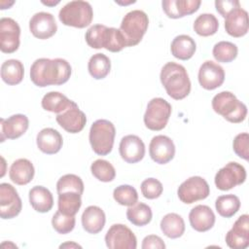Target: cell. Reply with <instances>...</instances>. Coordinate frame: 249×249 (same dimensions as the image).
<instances>
[{"instance_id": "cell-11", "label": "cell", "mask_w": 249, "mask_h": 249, "mask_svg": "<svg viewBox=\"0 0 249 249\" xmlns=\"http://www.w3.org/2000/svg\"><path fill=\"white\" fill-rule=\"evenodd\" d=\"M22 208L21 199L11 184H0V216L2 219L17 217Z\"/></svg>"}, {"instance_id": "cell-16", "label": "cell", "mask_w": 249, "mask_h": 249, "mask_svg": "<svg viewBox=\"0 0 249 249\" xmlns=\"http://www.w3.org/2000/svg\"><path fill=\"white\" fill-rule=\"evenodd\" d=\"M151 159L159 163L165 164L175 156V145L171 138L165 135H156L152 138L149 145Z\"/></svg>"}, {"instance_id": "cell-30", "label": "cell", "mask_w": 249, "mask_h": 249, "mask_svg": "<svg viewBox=\"0 0 249 249\" xmlns=\"http://www.w3.org/2000/svg\"><path fill=\"white\" fill-rule=\"evenodd\" d=\"M160 226L163 234L169 238L181 237L185 232V222L183 218L176 213L164 215Z\"/></svg>"}, {"instance_id": "cell-48", "label": "cell", "mask_w": 249, "mask_h": 249, "mask_svg": "<svg viewBox=\"0 0 249 249\" xmlns=\"http://www.w3.org/2000/svg\"><path fill=\"white\" fill-rule=\"evenodd\" d=\"M42 3L43 4H45V5H47V6H53V5H56V4H58L59 3V1H55V2H45V1H42Z\"/></svg>"}, {"instance_id": "cell-32", "label": "cell", "mask_w": 249, "mask_h": 249, "mask_svg": "<svg viewBox=\"0 0 249 249\" xmlns=\"http://www.w3.org/2000/svg\"><path fill=\"white\" fill-rule=\"evenodd\" d=\"M88 69L92 78L96 80L104 79L111 69L110 58L104 53H97L90 56L88 63Z\"/></svg>"}, {"instance_id": "cell-31", "label": "cell", "mask_w": 249, "mask_h": 249, "mask_svg": "<svg viewBox=\"0 0 249 249\" xmlns=\"http://www.w3.org/2000/svg\"><path fill=\"white\" fill-rule=\"evenodd\" d=\"M153 217L152 209L149 205L143 202H136L132 206H128L126 210L127 220L137 227L148 225Z\"/></svg>"}, {"instance_id": "cell-3", "label": "cell", "mask_w": 249, "mask_h": 249, "mask_svg": "<svg viewBox=\"0 0 249 249\" xmlns=\"http://www.w3.org/2000/svg\"><path fill=\"white\" fill-rule=\"evenodd\" d=\"M211 104L214 112L232 124L243 122L247 116L246 105L231 91L219 92L213 97Z\"/></svg>"}, {"instance_id": "cell-42", "label": "cell", "mask_w": 249, "mask_h": 249, "mask_svg": "<svg viewBox=\"0 0 249 249\" xmlns=\"http://www.w3.org/2000/svg\"><path fill=\"white\" fill-rule=\"evenodd\" d=\"M104 24H94L91 25L86 32L85 38L87 44L92 49H102L103 48V37L106 29Z\"/></svg>"}, {"instance_id": "cell-28", "label": "cell", "mask_w": 249, "mask_h": 249, "mask_svg": "<svg viewBox=\"0 0 249 249\" xmlns=\"http://www.w3.org/2000/svg\"><path fill=\"white\" fill-rule=\"evenodd\" d=\"M76 102L70 100L67 96L64 94L58 92V91H50L46 93L41 101V105L44 110L60 114L67 108L75 105Z\"/></svg>"}, {"instance_id": "cell-40", "label": "cell", "mask_w": 249, "mask_h": 249, "mask_svg": "<svg viewBox=\"0 0 249 249\" xmlns=\"http://www.w3.org/2000/svg\"><path fill=\"white\" fill-rule=\"evenodd\" d=\"M114 199L121 205L132 206L138 201V194L130 185H121L113 192Z\"/></svg>"}, {"instance_id": "cell-15", "label": "cell", "mask_w": 249, "mask_h": 249, "mask_svg": "<svg viewBox=\"0 0 249 249\" xmlns=\"http://www.w3.org/2000/svg\"><path fill=\"white\" fill-rule=\"evenodd\" d=\"M29 30L38 39L46 40L53 36L57 30V25L51 13L39 12L32 16L29 20Z\"/></svg>"}, {"instance_id": "cell-37", "label": "cell", "mask_w": 249, "mask_h": 249, "mask_svg": "<svg viewBox=\"0 0 249 249\" xmlns=\"http://www.w3.org/2000/svg\"><path fill=\"white\" fill-rule=\"evenodd\" d=\"M238 49L235 44L229 41H220L214 45L212 53L218 62L229 63L237 56Z\"/></svg>"}, {"instance_id": "cell-2", "label": "cell", "mask_w": 249, "mask_h": 249, "mask_svg": "<svg viewBox=\"0 0 249 249\" xmlns=\"http://www.w3.org/2000/svg\"><path fill=\"white\" fill-rule=\"evenodd\" d=\"M160 83L166 93L175 100L187 97L191 91V81L186 68L176 62L165 63L160 74Z\"/></svg>"}, {"instance_id": "cell-46", "label": "cell", "mask_w": 249, "mask_h": 249, "mask_svg": "<svg viewBox=\"0 0 249 249\" xmlns=\"http://www.w3.org/2000/svg\"><path fill=\"white\" fill-rule=\"evenodd\" d=\"M141 247L142 249H164L165 244L159 235L150 234L144 237Z\"/></svg>"}, {"instance_id": "cell-8", "label": "cell", "mask_w": 249, "mask_h": 249, "mask_svg": "<svg viewBox=\"0 0 249 249\" xmlns=\"http://www.w3.org/2000/svg\"><path fill=\"white\" fill-rule=\"evenodd\" d=\"M177 195L182 202L191 204L205 199L210 195V188L204 178L200 176H192L179 186Z\"/></svg>"}, {"instance_id": "cell-27", "label": "cell", "mask_w": 249, "mask_h": 249, "mask_svg": "<svg viewBox=\"0 0 249 249\" xmlns=\"http://www.w3.org/2000/svg\"><path fill=\"white\" fill-rule=\"evenodd\" d=\"M196 50V44L195 40L186 34L176 36L170 46L171 53L174 57L181 60H188L193 57Z\"/></svg>"}, {"instance_id": "cell-25", "label": "cell", "mask_w": 249, "mask_h": 249, "mask_svg": "<svg viewBox=\"0 0 249 249\" xmlns=\"http://www.w3.org/2000/svg\"><path fill=\"white\" fill-rule=\"evenodd\" d=\"M35 169L32 162L27 159L16 160L10 167L9 176L12 182L17 185H26L32 181Z\"/></svg>"}, {"instance_id": "cell-18", "label": "cell", "mask_w": 249, "mask_h": 249, "mask_svg": "<svg viewBox=\"0 0 249 249\" xmlns=\"http://www.w3.org/2000/svg\"><path fill=\"white\" fill-rule=\"evenodd\" d=\"M57 124L69 133H78L82 131L87 123L86 114L81 111L77 103L55 117Z\"/></svg>"}, {"instance_id": "cell-17", "label": "cell", "mask_w": 249, "mask_h": 249, "mask_svg": "<svg viewBox=\"0 0 249 249\" xmlns=\"http://www.w3.org/2000/svg\"><path fill=\"white\" fill-rule=\"evenodd\" d=\"M119 152L124 161L127 163H136L145 156V144L139 136L128 134L122 138Z\"/></svg>"}, {"instance_id": "cell-43", "label": "cell", "mask_w": 249, "mask_h": 249, "mask_svg": "<svg viewBox=\"0 0 249 249\" xmlns=\"http://www.w3.org/2000/svg\"><path fill=\"white\" fill-rule=\"evenodd\" d=\"M141 193L148 199H155L160 196L163 191L162 184L156 178H147L141 183Z\"/></svg>"}, {"instance_id": "cell-36", "label": "cell", "mask_w": 249, "mask_h": 249, "mask_svg": "<svg viewBox=\"0 0 249 249\" xmlns=\"http://www.w3.org/2000/svg\"><path fill=\"white\" fill-rule=\"evenodd\" d=\"M126 47V41L120 29L106 27L103 37V48L112 53L121 52Z\"/></svg>"}, {"instance_id": "cell-9", "label": "cell", "mask_w": 249, "mask_h": 249, "mask_svg": "<svg viewBox=\"0 0 249 249\" xmlns=\"http://www.w3.org/2000/svg\"><path fill=\"white\" fill-rule=\"evenodd\" d=\"M246 170L243 165L236 161H230L216 173L214 182L221 191H229L246 180Z\"/></svg>"}, {"instance_id": "cell-45", "label": "cell", "mask_w": 249, "mask_h": 249, "mask_svg": "<svg viewBox=\"0 0 249 249\" xmlns=\"http://www.w3.org/2000/svg\"><path fill=\"white\" fill-rule=\"evenodd\" d=\"M215 7L217 12L223 17L226 18L227 15L235 8L240 7V3L237 0H216Z\"/></svg>"}, {"instance_id": "cell-7", "label": "cell", "mask_w": 249, "mask_h": 249, "mask_svg": "<svg viewBox=\"0 0 249 249\" xmlns=\"http://www.w3.org/2000/svg\"><path fill=\"white\" fill-rule=\"evenodd\" d=\"M172 112L171 105L161 97H155L148 102L146 112L143 117L147 128L154 131L163 129Z\"/></svg>"}, {"instance_id": "cell-38", "label": "cell", "mask_w": 249, "mask_h": 249, "mask_svg": "<svg viewBox=\"0 0 249 249\" xmlns=\"http://www.w3.org/2000/svg\"><path fill=\"white\" fill-rule=\"evenodd\" d=\"M91 174L101 182H111L116 177L115 167L106 160L98 159L90 165Z\"/></svg>"}, {"instance_id": "cell-12", "label": "cell", "mask_w": 249, "mask_h": 249, "mask_svg": "<svg viewBox=\"0 0 249 249\" xmlns=\"http://www.w3.org/2000/svg\"><path fill=\"white\" fill-rule=\"evenodd\" d=\"M20 27L11 18L0 19V50L5 53H13L19 47Z\"/></svg>"}, {"instance_id": "cell-35", "label": "cell", "mask_w": 249, "mask_h": 249, "mask_svg": "<svg viewBox=\"0 0 249 249\" xmlns=\"http://www.w3.org/2000/svg\"><path fill=\"white\" fill-rule=\"evenodd\" d=\"M219 28L218 18L213 14H201L194 21V30L199 36L214 35Z\"/></svg>"}, {"instance_id": "cell-33", "label": "cell", "mask_w": 249, "mask_h": 249, "mask_svg": "<svg viewBox=\"0 0 249 249\" xmlns=\"http://www.w3.org/2000/svg\"><path fill=\"white\" fill-rule=\"evenodd\" d=\"M82 195L77 192H64L58 194V210L66 215L75 216L82 205Z\"/></svg>"}, {"instance_id": "cell-1", "label": "cell", "mask_w": 249, "mask_h": 249, "mask_svg": "<svg viewBox=\"0 0 249 249\" xmlns=\"http://www.w3.org/2000/svg\"><path fill=\"white\" fill-rule=\"evenodd\" d=\"M72 68L63 58H38L30 67V79L40 88L59 86L66 83L71 76Z\"/></svg>"}, {"instance_id": "cell-13", "label": "cell", "mask_w": 249, "mask_h": 249, "mask_svg": "<svg viewBox=\"0 0 249 249\" xmlns=\"http://www.w3.org/2000/svg\"><path fill=\"white\" fill-rule=\"evenodd\" d=\"M225 81V71L221 65L212 61H204L198 70L199 85L207 89L212 90L223 85Z\"/></svg>"}, {"instance_id": "cell-34", "label": "cell", "mask_w": 249, "mask_h": 249, "mask_svg": "<svg viewBox=\"0 0 249 249\" xmlns=\"http://www.w3.org/2000/svg\"><path fill=\"white\" fill-rule=\"evenodd\" d=\"M215 208L218 214L224 218H231L240 208V199L232 194L220 196L215 201Z\"/></svg>"}, {"instance_id": "cell-19", "label": "cell", "mask_w": 249, "mask_h": 249, "mask_svg": "<svg viewBox=\"0 0 249 249\" xmlns=\"http://www.w3.org/2000/svg\"><path fill=\"white\" fill-rule=\"evenodd\" d=\"M1 141L7 139H17L23 135L28 126V118L23 114H16L7 119L1 118Z\"/></svg>"}, {"instance_id": "cell-41", "label": "cell", "mask_w": 249, "mask_h": 249, "mask_svg": "<svg viewBox=\"0 0 249 249\" xmlns=\"http://www.w3.org/2000/svg\"><path fill=\"white\" fill-rule=\"evenodd\" d=\"M75 224H76L75 216L63 214L59 210H57L52 218L53 228L54 229L55 231L61 234H66L72 231L73 229L75 228Z\"/></svg>"}, {"instance_id": "cell-29", "label": "cell", "mask_w": 249, "mask_h": 249, "mask_svg": "<svg viewBox=\"0 0 249 249\" xmlns=\"http://www.w3.org/2000/svg\"><path fill=\"white\" fill-rule=\"evenodd\" d=\"M24 75V67L18 59H8L1 65V78L9 86L19 84Z\"/></svg>"}, {"instance_id": "cell-6", "label": "cell", "mask_w": 249, "mask_h": 249, "mask_svg": "<svg viewBox=\"0 0 249 249\" xmlns=\"http://www.w3.org/2000/svg\"><path fill=\"white\" fill-rule=\"evenodd\" d=\"M149 25V18L145 12L132 10L128 12L121 22L120 30L123 33L126 47H133L139 44L145 35Z\"/></svg>"}, {"instance_id": "cell-5", "label": "cell", "mask_w": 249, "mask_h": 249, "mask_svg": "<svg viewBox=\"0 0 249 249\" xmlns=\"http://www.w3.org/2000/svg\"><path fill=\"white\" fill-rule=\"evenodd\" d=\"M93 18L91 5L83 0H74L65 4L58 13L59 20L67 26L85 28L89 26Z\"/></svg>"}, {"instance_id": "cell-44", "label": "cell", "mask_w": 249, "mask_h": 249, "mask_svg": "<svg viewBox=\"0 0 249 249\" xmlns=\"http://www.w3.org/2000/svg\"><path fill=\"white\" fill-rule=\"evenodd\" d=\"M234 153L241 159L248 160L249 159V134L242 132L237 134L232 142Z\"/></svg>"}, {"instance_id": "cell-24", "label": "cell", "mask_w": 249, "mask_h": 249, "mask_svg": "<svg viewBox=\"0 0 249 249\" xmlns=\"http://www.w3.org/2000/svg\"><path fill=\"white\" fill-rule=\"evenodd\" d=\"M105 213L98 206H88L82 214V226L89 233L96 234L100 232L105 226Z\"/></svg>"}, {"instance_id": "cell-39", "label": "cell", "mask_w": 249, "mask_h": 249, "mask_svg": "<svg viewBox=\"0 0 249 249\" xmlns=\"http://www.w3.org/2000/svg\"><path fill=\"white\" fill-rule=\"evenodd\" d=\"M84 188L83 180L75 174H65L61 176L56 183L57 194L64 192H77L80 195H83Z\"/></svg>"}, {"instance_id": "cell-47", "label": "cell", "mask_w": 249, "mask_h": 249, "mask_svg": "<svg viewBox=\"0 0 249 249\" xmlns=\"http://www.w3.org/2000/svg\"><path fill=\"white\" fill-rule=\"evenodd\" d=\"M68 247H76V248H81L80 245L74 243V242H67V243H64V244H61L59 246V248H68Z\"/></svg>"}, {"instance_id": "cell-20", "label": "cell", "mask_w": 249, "mask_h": 249, "mask_svg": "<svg viewBox=\"0 0 249 249\" xmlns=\"http://www.w3.org/2000/svg\"><path fill=\"white\" fill-rule=\"evenodd\" d=\"M249 28L248 23V13L238 7L231 11L225 19L226 32L234 37L239 38L247 34Z\"/></svg>"}, {"instance_id": "cell-14", "label": "cell", "mask_w": 249, "mask_h": 249, "mask_svg": "<svg viewBox=\"0 0 249 249\" xmlns=\"http://www.w3.org/2000/svg\"><path fill=\"white\" fill-rule=\"evenodd\" d=\"M226 243L231 249H245L249 245V216L243 214L237 218L226 234Z\"/></svg>"}, {"instance_id": "cell-26", "label": "cell", "mask_w": 249, "mask_h": 249, "mask_svg": "<svg viewBox=\"0 0 249 249\" xmlns=\"http://www.w3.org/2000/svg\"><path fill=\"white\" fill-rule=\"evenodd\" d=\"M29 202L32 208L40 213L49 212L53 205V197L49 189L35 186L29 191Z\"/></svg>"}, {"instance_id": "cell-23", "label": "cell", "mask_w": 249, "mask_h": 249, "mask_svg": "<svg viewBox=\"0 0 249 249\" xmlns=\"http://www.w3.org/2000/svg\"><path fill=\"white\" fill-rule=\"evenodd\" d=\"M36 143L41 152L47 155H53L58 153L62 148L63 139L56 129L46 127L38 132Z\"/></svg>"}, {"instance_id": "cell-21", "label": "cell", "mask_w": 249, "mask_h": 249, "mask_svg": "<svg viewBox=\"0 0 249 249\" xmlns=\"http://www.w3.org/2000/svg\"><path fill=\"white\" fill-rule=\"evenodd\" d=\"M215 214L207 205L198 204L189 213V221L192 228L199 232L207 231L215 224Z\"/></svg>"}, {"instance_id": "cell-4", "label": "cell", "mask_w": 249, "mask_h": 249, "mask_svg": "<svg viewBox=\"0 0 249 249\" xmlns=\"http://www.w3.org/2000/svg\"><path fill=\"white\" fill-rule=\"evenodd\" d=\"M116 128L112 122L104 119L95 121L89 129V139L93 152L99 156L111 153L114 145Z\"/></svg>"}, {"instance_id": "cell-10", "label": "cell", "mask_w": 249, "mask_h": 249, "mask_svg": "<svg viewBox=\"0 0 249 249\" xmlns=\"http://www.w3.org/2000/svg\"><path fill=\"white\" fill-rule=\"evenodd\" d=\"M105 243L109 249H135L137 239L133 231L123 224H114L105 234Z\"/></svg>"}, {"instance_id": "cell-22", "label": "cell", "mask_w": 249, "mask_h": 249, "mask_svg": "<svg viewBox=\"0 0 249 249\" xmlns=\"http://www.w3.org/2000/svg\"><path fill=\"white\" fill-rule=\"evenodd\" d=\"M201 4L199 0H163L162 10L170 18H179L196 13Z\"/></svg>"}]
</instances>
